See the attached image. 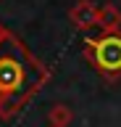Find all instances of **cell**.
<instances>
[{"instance_id": "obj_6", "label": "cell", "mask_w": 121, "mask_h": 127, "mask_svg": "<svg viewBox=\"0 0 121 127\" xmlns=\"http://www.w3.org/2000/svg\"><path fill=\"white\" fill-rule=\"evenodd\" d=\"M11 29H5V27H3V24H0V42H3V40H5V34H8Z\"/></svg>"}, {"instance_id": "obj_4", "label": "cell", "mask_w": 121, "mask_h": 127, "mask_svg": "<svg viewBox=\"0 0 121 127\" xmlns=\"http://www.w3.org/2000/svg\"><path fill=\"white\" fill-rule=\"evenodd\" d=\"M97 32H105V34H119V32H121V8L116 5V3H105V5H100Z\"/></svg>"}, {"instance_id": "obj_5", "label": "cell", "mask_w": 121, "mask_h": 127, "mask_svg": "<svg viewBox=\"0 0 121 127\" xmlns=\"http://www.w3.org/2000/svg\"><path fill=\"white\" fill-rule=\"evenodd\" d=\"M48 122L50 127H69L74 122V109L66 103H53L48 109Z\"/></svg>"}, {"instance_id": "obj_2", "label": "cell", "mask_w": 121, "mask_h": 127, "mask_svg": "<svg viewBox=\"0 0 121 127\" xmlns=\"http://www.w3.org/2000/svg\"><path fill=\"white\" fill-rule=\"evenodd\" d=\"M82 53L97 74H103L108 82L121 79V32L119 34H105L100 32L97 37H87Z\"/></svg>"}, {"instance_id": "obj_1", "label": "cell", "mask_w": 121, "mask_h": 127, "mask_svg": "<svg viewBox=\"0 0 121 127\" xmlns=\"http://www.w3.org/2000/svg\"><path fill=\"white\" fill-rule=\"evenodd\" d=\"M50 79V69L8 32L0 42V98H3V119L16 117Z\"/></svg>"}, {"instance_id": "obj_3", "label": "cell", "mask_w": 121, "mask_h": 127, "mask_svg": "<svg viewBox=\"0 0 121 127\" xmlns=\"http://www.w3.org/2000/svg\"><path fill=\"white\" fill-rule=\"evenodd\" d=\"M97 19H100V5H95L92 0H76L69 8V21L74 24V29L84 34L89 29H97Z\"/></svg>"}]
</instances>
